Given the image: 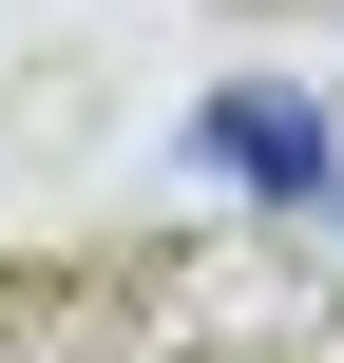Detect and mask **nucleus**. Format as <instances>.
Segmentation results:
<instances>
[{"mask_svg":"<svg viewBox=\"0 0 344 363\" xmlns=\"http://www.w3.org/2000/svg\"><path fill=\"white\" fill-rule=\"evenodd\" d=\"M211 172H249V191H287V211H306L344 153H326V115H306V96H211Z\"/></svg>","mask_w":344,"mask_h":363,"instance_id":"1","label":"nucleus"}]
</instances>
